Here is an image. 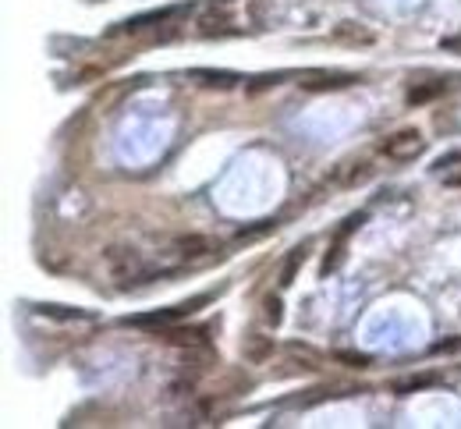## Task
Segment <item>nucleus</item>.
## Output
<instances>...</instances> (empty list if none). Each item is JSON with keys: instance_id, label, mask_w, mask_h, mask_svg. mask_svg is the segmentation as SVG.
<instances>
[{"instance_id": "nucleus-1", "label": "nucleus", "mask_w": 461, "mask_h": 429, "mask_svg": "<svg viewBox=\"0 0 461 429\" xmlns=\"http://www.w3.org/2000/svg\"><path fill=\"white\" fill-rule=\"evenodd\" d=\"M103 266H107V274H110L114 281H121V284H142V281L156 277V270L146 266L142 252H135V249H128V245H110V249L103 252Z\"/></svg>"}, {"instance_id": "nucleus-2", "label": "nucleus", "mask_w": 461, "mask_h": 429, "mask_svg": "<svg viewBox=\"0 0 461 429\" xmlns=\"http://www.w3.org/2000/svg\"><path fill=\"white\" fill-rule=\"evenodd\" d=\"M202 305H209V295H195V298H188V302H181V305H170V309H160V312L124 316L121 323H124V327H142V330H149V327L163 330V327H170V323H177V319H185V316H192V312L202 309Z\"/></svg>"}, {"instance_id": "nucleus-3", "label": "nucleus", "mask_w": 461, "mask_h": 429, "mask_svg": "<svg viewBox=\"0 0 461 429\" xmlns=\"http://www.w3.org/2000/svg\"><path fill=\"white\" fill-rule=\"evenodd\" d=\"M380 153H383L387 160L408 163V160H415V156L426 153V139H422L419 128H401V131H394V135H387V139L380 142Z\"/></svg>"}, {"instance_id": "nucleus-4", "label": "nucleus", "mask_w": 461, "mask_h": 429, "mask_svg": "<svg viewBox=\"0 0 461 429\" xmlns=\"http://www.w3.org/2000/svg\"><path fill=\"white\" fill-rule=\"evenodd\" d=\"M185 11H192V4H174V8H160V11H146V15H135V18L121 22L117 29H110V36H121V33H142V29L160 25V22H170V18H177V15H185Z\"/></svg>"}, {"instance_id": "nucleus-5", "label": "nucleus", "mask_w": 461, "mask_h": 429, "mask_svg": "<svg viewBox=\"0 0 461 429\" xmlns=\"http://www.w3.org/2000/svg\"><path fill=\"white\" fill-rule=\"evenodd\" d=\"M330 40L334 43H344V47H373L376 43V33L362 22H337L330 29Z\"/></svg>"}, {"instance_id": "nucleus-6", "label": "nucleus", "mask_w": 461, "mask_h": 429, "mask_svg": "<svg viewBox=\"0 0 461 429\" xmlns=\"http://www.w3.org/2000/svg\"><path fill=\"white\" fill-rule=\"evenodd\" d=\"M358 75H348V71H323V75H305L302 78V89L305 93H330V89H348L355 86Z\"/></svg>"}, {"instance_id": "nucleus-7", "label": "nucleus", "mask_w": 461, "mask_h": 429, "mask_svg": "<svg viewBox=\"0 0 461 429\" xmlns=\"http://www.w3.org/2000/svg\"><path fill=\"white\" fill-rule=\"evenodd\" d=\"M188 78L199 82V86H206V89H235L242 82L238 71H223V68H192Z\"/></svg>"}, {"instance_id": "nucleus-8", "label": "nucleus", "mask_w": 461, "mask_h": 429, "mask_svg": "<svg viewBox=\"0 0 461 429\" xmlns=\"http://www.w3.org/2000/svg\"><path fill=\"white\" fill-rule=\"evenodd\" d=\"M174 252L185 256V259H202L209 252H220V245L213 238H206V235H185V238L174 242Z\"/></svg>"}, {"instance_id": "nucleus-9", "label": "nucleus", "mask_w": 461, "mask_h": 429, "mask_svg": "<svg viewBox=\"0 0 461 429\" xmlns=\"http://www.w3.org/2000/svg\"><path fill=\"white\" fill-rule=\"evenodd\" d=\"M270 355H274V337H263V334H252V337H245V358H249L252 365L267 362Z\"/></svg>"}, {"instance_id": "nucleus-10", "label": "nucleus", "mask_w": 461, "mask_h": 429, "mask_svg": "<svg viewBox=\"0 0 461 429\" xmlns=\"http://www.w3.org/2000/svg\"><path fill=\"white\" fill-rule=\"evenodd\" d=\"M440 376L436 372H419V376H404V380H394L390 390L394 394H415V390H426V387H436Z\"/></svg>"}, {"instance_id": "nucleus-11", "label": "nucleus", "mask_w": 461, "mask_h": 429, "mask_svg": "<svg viewBox=\"0 0 461 429\" xmlns=\"http://www.w3.org/2000/svg\"><path fill=\"white\" fill-rule=\"evenodd\" d=\"M443 82H422V86H415L412 93H408V107H422V103H433L436 96H443Z\"/></svg>"}, {"instance_id": "nucleus-12", "label": "nucleus", "mask_w": 461, "mask_h": 429, "mask_svg": "<svg viewBox=\"0 0 461 429\" xmlns=\"http://www.w3.org/2000/svg\"><path fill=\"white\" fill-rule=\"evenodd\" d=\"M40 316H54V319H82V323H93L96 316L86 312V309H68V305H40Z\"/></svg>"}, {"instance_id": "nucleus-13", "label": "nucleus", "mask_w": 461, "mask_h": 429, "mask_svg": "<svg viewBox=\"0 0 461 429\" xmlns=\"http://www.w3.org/2000/svg\"><path fill=\"white\" fill-rule=\"evenodd\" d=\"M302 263H305V249H291V256H288L284 266H281V288H291V284H295V274L302 270Z\"/></svg>"}, {"instance_id": "nucleus-14", "label": "nucleus", "mask_w": 461, "mask_h": 429, "mask_svg": "<svg viewBox=\"0 0 461 429\" xmlns=\"http://www.w3.org/2000/svg\"><path fill=\"white\" fill-rule=\"evenodd\" d=\"M288 78V71H274V75H259V78H252L249 86H245V93L249 96H256V93H267V89H274V86H281Z\"/></svg>"}, {"instance_id": "nucleus-15", "label": "nucleus", "mask_w": 461, "mask_h": 429, "mask_svg": "<svg viewBox=\"0 0 461 429\" xmlns=\"http://www.w3.org/2000/svg\"><path fill=\"white\" fill-rule=\"evenodd\" d=\"M330 358L341 362V365H351V369H369L373 365V355H366V351H334Z\"/></svg>"}, {"instance_id": "nucleus-16", "label": "nucleus", "mask_w": 461, "mask_h": 429, "mask_svg": "<svg viewBox=\"0 0 461 429\" xmlns=\"http://www.w3.org/2000/svg\"><path fill=\"white\" fill-rule=\"evenodd\" d=\"M341 259H344V242H337V238H334V249H330V252H327V259H323V277H327V274H334V270L341 266Z\"/></svg>"}, {"instance_id": "nucleus-17", "label": "nucleus", "mask_w": 461, "mask_h": 429, "mask_svg": "<svg viewBox=\"0 0 461 429\" xmlns=\"http://www.w3.org/2000/svg\"><path fill=\"white\" fill-rule=\"evenodd\" d=\"M369 177H373V167H369V163H358V167L344 177V184H362V181H369Z\"/></svg>"}, {"instance_id": "nucleus-18", "label": "nucleus", "mask_w": 461, "mask_h": 429, "mask_svg": "<svg viewBox=\"0 0 461 429\" xmlns=\"http://www.w3.org/2000/svg\"><path fill=\"white\" fill-rule=\"evenodd\" d=\"M274 228H277L274 221H263L259 228H252V231H242V235H238V242H252V238H263V235H270Z\"/></svg>"}, {"instance_id": "nucleus-19", "label": "nucleus", "mask_w": 461, "mask_h": 429, "mask_svg": "<svg viewBox=\"0 0 461 429\" xmlns=\"http://www.w3.org/2000/svg\"><path fill=\"white\" fill-rule=\"evenodd\" d=\"M267 319L277 327L281 323V298H267Z\"/></svg>"}, {"instance_id": "nucleus-20", "label": "nucleus", "mask_w": 461, "mask_h": 429, "mask_svg": "<svg viewBox=\"0 0 461 429\" xmlns=\"http://www.w3.org/2000/svg\"><path fill=\"white\" fill-rule=\"evenodd\" d=\"M461 348V337H454V341H436L433 344V355H440V351H457Z\"/></svg>"}, {"instance_id": "nucleus-21", "label": "nucleus", "mask_w": 461, "mask_h": 429, "mask_svg": "<svg viewBox=\"0 0 461 429\" xmlns=\"http://www.w3.org/2000/svg\"><path fill=\"white\" fill-rule=\"evenodd\" d=\"M454 163H461V149H454V153L440 156V160H436V170H443V167H454Z\"/></svg>"}, {"instance_id": "nucleus-22", "label": "nucleus", "mask_w": 461, "mask_h": 429, "mask_svg": "<svg viewBox=\"0 0 461 429\" xmlns=\"http://www.w3.org/2000/svg\"><path fill=\"white\" fill-rule=\"evenodd\" d=\"M440 47H443V50H450V54H461V36H450V40H440Z\"/></svg>"}, {"instance_id": "nucleus-23", "label": "nucleus", "mask_w": 461, "mask_h": 429, "mask_svg": "<svg viewBox=\"0 0 461 429\" xmlns=\"http://www.w3.org/2000/svg\"><path fill=\"white\" fill-rule=\"evenodd\" d=\"M443 184H450V188H461V170H457V174H443Z\"/></svg>"}, {"instance_id": "nucleus-24", "label": "nucleus", "mask_w": 461, "mask_h": 429, "mask_svg": "<svg viewBox=\"0 0 461 429\" xmlns=\"http://www.w3.org/2000/svg\"><path fill=\"white\" fill-rule=\"evenodd\" d=\"M216 4H230V0H216Z\"/></svg>"}]
</instances>
